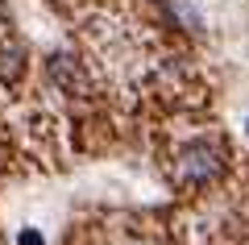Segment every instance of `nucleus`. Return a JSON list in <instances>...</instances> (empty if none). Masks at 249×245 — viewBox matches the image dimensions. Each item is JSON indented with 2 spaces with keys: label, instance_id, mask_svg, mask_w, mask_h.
Masks as SVG:
<instances>
[{
  "label": "nucleus",
  "instance_id": "nucleus-1",
  "mask_svg": "<svg viewBox=\"0 0 249 245\" xmlns=\"http://www.w3.org/2000/svg\"><path fill=\"white\" fill-rule=\"evenodd\" d=\"M224 170V154L220 146H212V141H196L191 150H183V158H178V175H183V183H212L216 175Z\"/></svg>",
  "mask_w": 249,
  "mask_h": 245
},
{
  "label": "nucleus",
  "instance_id": "nucleus-2",
  "mask_svg": "<svg viewBox=\"0 0 249 245\" xmlns=\"http://www.w3.org/2000/svg\"><path fill=\"white\" fill-rule=\"evenodd\" d=\"M21 62H25V50L21 46H0V79L13 83L21 75Z\"/></svg>",
  "mask_w": 249,
  "mask_h": 245
},
{
  "label": "nucleus",
  "instance_id": "nucleus-3",
  "mask_svg": "<svg viewBox=\"0 0 249 245\" xmlns=\"http://www.w3.org/2000/svg\"><path fill=\"white\" fill-rule=\"evenodd\" d=\"M21 245H42V233H21Z\"/></svg>",
  "mask_w": 249,
  "mask_h": 245
},
{
  "label": "nucleus",
  "instance_id": "nucleus-4",
  "mask_svg": "<svg viewBox=\"0 0 249 245\" xmlns=\"http://www.w3.org/2000/svg\"><path fill=\"white\" fill-rule=\"evenodd\" d=\"M245 129H249V121H245Z\"/></svg>",
  "mask_w": 249,
  "mask_h": 245
}]
</instances>
